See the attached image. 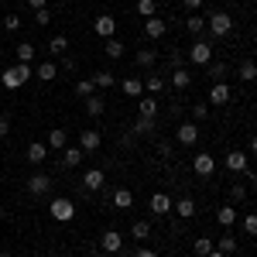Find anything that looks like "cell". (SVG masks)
I'll use <instances>...</instances> for the list:
<instances>
[{
  "mask_svg": "<svg viewBox=\"0 0 257 257\" xmlns=\"http://www.w3.org/2000/svg\"><path fill=\"white\" fill-rule=\"evenodd\" d=\"M206 257H226V254H223V250H216V247H213V250H209V254H206Z\"/></svg>",
  "mask_w": 257,
  "mask_h": 257,
  "instance_id": "f907efd6",
  "label": "cell"
},
{
  "mask_svg": "<svg viewBox=\"0 0 257 257\" xmlns=\"http://www.w3.org/2000/svg\"><path fill=\"white\" fill-rule=\"evenodd\" d=\"M192 117H196V120H206V117H209V106H206V103H196V106H192Z\"/></svg>",
  "mask_w": 257,
  "mask_h": 257,
  "instance_id": "7bdbcfd3",
  "label": "cell"
},
{
  "mask_svg": "<svg viewBox=\"0 0 257 257\" xmlns=\"http://www.w3.org/2000/svg\"><path fill=\"white\" fill-rule=\"evenodd\" d=\"M31 76H35V69H31L28 62H18V65H11V69L0 72V86H4V89H21Z\"/></svg>",
  "mask_w": 257,
  "mask_h": 257,
  "instance_id": "6da1fadb",
  "label": "cell"
},
{
  "mask_svg": "<svg viewBox=\"0 0 257 257\" xmlns=\"http://www.w3.org/2000/svg\"><path fill=\"white\" fill-rule=\"evenodd\" d=\"M99 247L106 250V254H120V247H123V237H120L117 230H106L103 240H99Z\"/></svg>",
  "mask_w": 257,
  "mask_h": 257,
  "instance_id": "7c38bea8",
  "label": "cell"
},
{
  "mask_svg": "<svg viewBox=\"0 0 257 257\" xmlns=\"http://www.w3.org/2000/svg\"><path fill=\"white\" fill-rule=\"evenodd\" d=\"M131 237H134V240H148V237H151V223H144V219H134V226H131Z\"/></svg>",
  "mask_w": 257,
  "mask_h": 257,
  "instance_id": "484cf974",
  "label": "cell"
},
{
  "mask_svg": "<svg viewBox=\"0 0 257 257\" xmlns=\"http://www.w3.org/2000/svg\"><path fill=\"white\" fill-rule=\"evenodd\" d=\"M18 62H28V65L35 62V45L31 41H21L18 45Z\"/></svg>",
  "mask_w": 257,
  "mask_h": 257,
  "instance_id": "83f0119b",
  "label": "cell"
},
{
  "mask_svg": "<svg viewBox=\"0 0 257 257\" xmlns=\"http://www.w3.org/2000/svg\"><path fill=\"white\" fill-rule=\"evenodd\" d=\"M155 11H158L155 0H138V14L141 18H155Z\"/></svg>",
  "mask_w": 257,
  "mask_h": 257,
  "instance_id": "d590c367",
  "label": "cell"
},
{
  "mask_svg": "<svg viewBox=\"0 0 257 257\" xmlns=\"http://www.w3.org/2000/svg\"><path fill=\"white\" fill-rule=\"evenodd\" d=\"M120 89H123L127 96H138V99H141V96H144V79H138V76H127Z\"/></svg>",
  "mask_w": 257,
  "mask_h": 257,
  "instance_id": "ac0fdd59",
  "label": "cell"
},
{
  "mask_svg": "<svg viewBox=\"0 0 257 257\" xmlns=\"http://www.w3.org/2000/svg\"><path fill=\"white\" fill-rule=\"evenodd\" d=\"M82 161V148H62V165L65 168H76Z\"/></svg>",
  "mask_w": 257,
  "mask_h": 257,
  "instance_id": "44dd1931",
  "label": "cell"
},
{
  "mask_svg": "<svg viewBox=\"0 0 257 257\" xmlns=\"http://www.w3.org/2000/svg\"><path fill=\"white\" fill-rule=\"evenodd\" d=\"M55 4H59V0H55Z\"/></svg>",
  "mask_w": 257,
  "mask_h": 257,
  "instance_id": "9f6ffc18",
  "label": "cell"
},
{
  "mask_svg": "<svg viewBox=\"0 0 257 257\" xmlns=\"http://www.w3.org/2000/svg\"><path fill=\"white\" fill-rule=\"evenodd\" d=\"M0 48H4V45H0Z\"/></svg>",
  "mask_w": 257,
  "mask_h": 257,
  "instance_id": "6f0895ef",
  "label": "cell"
},
{
  "mask_svg": "<svg viewBox=\"0 0 257 257\" xmlns=\"http://www.w3.org/2000/svg\"><path fill=\"white\" fill-rule=\"evenodd\" d=\"M134 131H138V134H151V131H155V120H151V117H138Z\"/></svg>",
  "mask_w": 257,
  "mask_h": 257,
  "instance_id": "ab89813d",
  "label": "cell"
},
{
  "mask_svg": "<svg viewBox=\"0 0 257 257\" xmlns=\"http://www.w3.org/2000/svg\"><path fill=\"white\" fill-rule=\"evenodd\" d=\"M144 89H148V93H161V89H165V79H161V76H151V79L144 82Z\"/></svg>",
  "mask_w": 257,
  "mask_h": 257,
  "instance_id": "60d3db41",
  "label": "cell"
},
{
  "mask_svg": "<svg viewBox=\"0 0 257 257\" xmlns=\"http://www.w3.org/2000/svg\"><path fill=\"white\" fill-rule=\"evenodd\" d=\"M189 59H192V65H209V59H213V45H209V41H196V45L189 48Z\"/></svg>",
  "mask_w": 257,
  "mask_h": 257,
  "instance_id": "277c9868",
  "label": "cell"
},
{
  "mask_svg": "<svg viewBox=\"0 0 257 257\" xmlns=\"http://www.w3.org/2000/svg\"><path fill=\"white\" fill-rule=\"evenodd\" d=\"M209 103H216V106L230 103V86H226V82H213V89H209Z\"/></svg>",
  "mask_w": 257,
  "mask_h": 257,
  "instance_id": "9a60e30c",
  "label": "cell"
},
{
  "mask_svg": "<svg viewBox=\"0 0 257 257\" xmlns=\"http://www.w3.org/2000/svg\"><path fill=\"white\" fill-rule=\"evenodd\" d=\"M76 93H79L82 99H89L93 93H96V82H93V79H79V82H76Z\"/></svg>",
  "mask_w": 257,
  "mask_h": 257,
  "instance_id": "1f68e13d",
  "label": "cell"
},
{
  "mask_svg": "<svg viewBox=\"0 0 257 257\" xmlns=\"http://www.w3.org/2000/svg\"><path fill=\"white\" fill-rule=\"evenodd\" d=\"M240 226H243L247 237H257V213H247V216L240 219Z\"/></svg>",
  "mask_w": 257,
  "mask_h": 257,
  "instance_id": "d6a6232c",
  "label": "cell"
},
{
  "mask_svg": "<svg viewBox=\"0 0 257 257\" xmlns=\"http://www.w3.org/2000/svg\"><path fill=\"white\" fill-rule=\"evenodd\" d=\"M65 131H59V127H55V131H48V141H45V144H48V151H62V148H65Z\"/></svg>",
  "mask_w": 257,
  "mask_h": 257,
  "instance_id": "603a6c76",
  "label": "cell"
},
{
  "mask_svg": "<svg viewBox=\"0 0 257 257\" xmlns=\"http://www.w3.org/2000/svg\"><path fill=\"white\" fill-rule=\"evenodd\" d=\"M0 257H11V254H7V250H4V254H0Z\"/></svg>",
  "mask_w": 257,
  "mask_h": 257,
  "instance_id": "f5cc1de1",
  "label": "cell"
},
{
  "mask_svg": "<svg viewBox=\"0 0 257 257\" xmlns=\"http://www.w3.org/2000/svg\"><path fill=\"white\" fill-rule=\"evenodd\" d=\"M65 48H69V38H65V35H52V41H48V52H52V55H62Z\"/></svg>",
  "mask_w": 257,
  "mask_h": 257,
  "instance_id": "f546056e",
  "label": "cell"
},
{
  "mask_svg": "<svg viewBox=\"0 0 257 257\" xmlns=\"http://www.w3.org/2000/svg\"><path fill=\"white\" fill-rule=\"evenodd\" d=\"M82 185H86L89 192H99V189L106 185V172H103V168H89V172H82Z\"/></svg>",
  "mask_w": 257,
  "mask_h": 257,
  "instance_id": "8992f818",
  "label": "cell"
},
{
  "mask_svg": "<svg viewBox=\"0 0 257 257\" xmlns=\"http://www.w3.org/2000/svg\"><path fill=\"white\" fill-rule=\"evenodd\" d=\"M216 250H223L226 257L237 254V237H230V233H226V237H219V247H216Z\"/></svg>",
  "mask_w": 257,
  "mask_h": 257,
  "instance_id": "836d02e7",
  "label": "cell"
},
{
  "mask_svg": "<svg viewBox=\"0 0 257 257\" xmlns=\"http://www.w3.org/2000/svg\"><path fill=\"white\" fill-rule=\"evenodd\" d=\"M202 28H206V18H202V14H189V21H185V31H189V35H199Z\"/></svg>",
  "mask_w": 257,
  "mask_h": 257,
  "instance_id": "f1b7e54d",
  "label": "cell"
},
{
  "mask_svg": "<svg viewBox=\"0 0 257 257\" xmlns=\"http://www.w3.org/2000/svg\"><path fill=\"white\" fill-rule=\"evenodd\" d=\"M48 189H52V178L48 175H31L28 178V192H31V196H45V192H48Z\"/></svg>",
  "mask_w": 257,
  "mask_h": 257,
  "instance_id": "8fae6325",
  "label": "cell"
},
{
  "mask_svg": "<svg viewBox=\"0 0 257 257\" xmlns=\"http://www.w3.org/2000/svg\"><path fill=\"white\" fill-rule=\"evenodd\" d=\"M172 86H175V89H189V86H192V72H189V69H175V72H172Z\"/></svg>",
  "mask_w": 257,
  "mask_h": 257,
  "instance_id": "7402d4cb",
  "label": "cell"
},
{
  "mask_svg": "<svg viewBox=\"0 0 257 257\" xmlns=\"http://www.w3.org/2000/svg\"><path fill=\"white\" fill-rule=\"evenodd\" d=\"M250 151H254V158H257V138H254V141H250Z\"/></svg>",
  "mask_w": 257,
  "mask_h": 257,
  "instance_id": "816d5d0a",
  "label": "cell"
},
{
  "mask_svg": "<svg viewBox=\"0 0 257 257\" xmlns=\"http://www.w3.org/2000/svg\"><path fill=\"white\" fill-rule=\"evenodd\" d=\"M226 168L230 172H247V151H230L226 155Z\"/></svg>",
  "mask_w": 257,
  "mask_h": 257,
  "instance_id": "e0dca14e",
  "label": "cell"
},
{
  "mask_svg": "<svg viewBox=\"0 0 257 257\" xmlns=\"http://www.w3.org/2000/svg\"><path fill=\"white\" fill-rule=\"evenodd\" d=\"M0 219H4V209H0Z\"/></svg>",
  "mask_w": 257,
  "mask_h": 257,
  "instance_id": "11a10c76",
  "label": "cell"
},
{
  "mask_svg": "<svg viewBox=\"0 0 257 257\" xmlns=\"http://www.w3.org/2000/svg\"><path fill=\"white\" fill-rule=\"evenodd\" d=\"M48 21H52V11H48V7L35 11V24H48Z\"/></svg>",
  "mask_w": 257,
  "mask_h": 257,
  "instance_id": "ee69618b",
  "label": "cell"
},
{
  "mask_svg": "<svg viewBox=\"0 0 257 257\" xmlns=\"http://www.w3.org/2000/svg\"><path fill=\"white\" fill-rule=\"evenodd\" d=\"M192 250H196L199 257H206V254H209V250H213V240H209V237H199L196 243H192Z\"/></svg>",
  "mask_w": 257,
  "mask_h": 257,
  "instance_id": "74e56055",
  "label": "cell"
},
{
  "mask_svg": "<svg viewBox=\"0 0 257 257\" xmlns=\"http://www.w3.org/2000/svg\"><path fill=\"white\" fill-rule=\"evenodd\" d=\"M93 82H96V89H110L113 86V76L110 72H93Z\"/></svg>",
  "mask_w": 257,
  "mask_h": 257,
  "instance_id": "f35d334b",
  "label": "cell"
},
{
  "mask_svg": "<svg viewBox=\"0 0 257 257\" xmlns=\"http://www.w3.org/2000/svg\"><path fill=\"white\" fill-rule=\"evenodd\" d=\"M175 213H178L182 219H192V216H196V202H192L189 196H185V199H178V202H175Z\"/></svg>",
  "mask_w": 257,
  "mask_h": 257,
  "instance_id": "cb8c5ba5",
  "label": "cell"
},
{
  "mask_svg": "<svg viewBox=\"0 0 257 257\" xmlns=\"http://www.w3.org/2000/svg\"><path fill=\"white\" fill-rule=\"evenodd\" d=\"M55 76H59V65L55 62H41L38 69H35V79H41V82H52Z\"/></svg>",
  "mask_w": 257,
  "mask_h": 257,
  "instance_id": "d6986e66",
  "label": "cell"
},
{
  "mask_svg": "<svg viewBox=\"0 0 257 257\" xmlns=\"http://www.w3.org/2000/svg\"><path fill=\"white\" fill-rule=\"evenodd\" d=\"M206 28H209L216 38H223V35H230L233 18H230V14H223V11H216V14H209V18H206Z\"/></svg>",
  "mask_w": 257,
  "mask_h": 257,
  "instance_id": "7a4b0ae2",
  "label": "cell"
},
{
  "mask_svg": "<svg viewBox=\"0 0 257 257\" xmlns=\"http://www.w3.org/2000/svg\"><path fill=\"white\" fill-rule=\"evenodd\" d=\"M138 257H158V250H148L144 247V250H138Z\"/></svg>",
  "mask_w": 257,
  "mask_h": 257,
  "instance_id": "681fc988",
  "label": "cell"
},
{
  "mask_svg": "<svg viewBox=\"0 0 257 257\" xmlns=\"http://www.w3.org/2000/svg\"><path fill=\"white\" fill-rule=\"evenodd\" d=\"M93 31H96L99 38H113V31H117V21L110 18V14H99V18L93 21Z\"/></svg>",
  "mask_w": 257,
  "mask_h": 257,
  "instance_id": "ba28073f",
  "label": "cell"
},
{
  "mask_svg": "<svg viewBox=\"0 0 257 257\" xmlns=\"http://www.w3.org/2000/svg\"><path fill=\"white\" fill-rule=\"evenodd\" d=\"M131 202H134V192H131V189H117V192H113V206H117V209H127Z\"/></svg>",
  "mask_w": 257,
  "mask_h": 257,
  "instance_id": "4316f807",
  "label": "cell"
},
{
  "mask_svg": "<svg viewBox=\"0 0 257 257\" xmlns=\"http://www.w3.org/2000/svg\"><path fill=\"white\" fill-rule=\"evenodd\" d=\"M230 199H233V202H243V199H247V189H243V185H233V189H230Z\"/></svg>",
  "mask_w": 257,
  "mask_h": 257,
  "instance_id": "f6af8a7d",
  "label": "cell"
},
{
  "mask_svg": "<svg viewBox=\"0 0 257 257\" xmlns=\"http://www.w3.org/2000/svg\"><path fill=\"white\" fill-rule=\"evenodd\" d=\"M182 4H185V11H189V14H196L199 7H202V0H182Z\"/></svg>",
  "mask_w": 257,
  "mask_h": 257,
  "instance_id": "bcb514c9",
  "label": "cell"
},
{
  "mask_svg": "<svg viewBox=\"0 0 257 257\" xmlns=\"http://www.w3.org/2000/svg\"><path fill=\"white\" fill-rule=\"evenodd\" d=\"M45 158H48V144H41V141H31V144H28V161H31V165H41Z\"/></svg>",
  "mask_w": 257,
  "mask_h": 257,
  "instance_id": "5bb4252c",
  "label": "cell"
},
{
  "mask_svg": "<svg viewBox=\"0 0 257 257\" xmlns=\"http://www.w3.org/2000/svg\"><path fill=\"white\" fill-rule=\"evenodd\" d=\"M165 31H168V21L158 18V14L144 21V35H148V38H165Z\"/></svg>",
  "mask_w": 257,
  "mask_h": 257,
  "instance_id": "9c48e42d",
  "label": "cell"
},
{
  "mask_svg": "<svg viewBox=\"0 0 257 257\" xmlns=\"http://www.w3.org/2000/svg\"><path fill=\"white\" fill-rule=\"evenodd\" d=\"M7 134H11V120L0 117V138H7Z\"/></svg>",
  "mask_w": 257,
  "mask_h": 257,
  "instance_id": "7dc6e473",
  "label": "cell"
},
{
  "mask_svg": "<svg viewBox=\"0 0 257 257\" xmlns=\"http://www.w3.org/2000/svg\"><path fill=\"white\" fill-rule=\"evenodd\" d=\"M28 7H35V11H41V7H48V0H28Z\"/></svg>",
  "mask_w": 257,
  "mask_h": 257,
  "instance_id": "c3c4849f",
  "label": "cell"
},
{
  "mask_svg": "<svg viewBox=\"0 0 257 257\" xmlns=\"http://www.w3.org/2000/svg\"><path fill=\"white\" fill-rule=\"evenodd\" d=\"M4 28H7V31H21V18L18 14H7V18H4Z\"/></svg>",
  "mask_w": 257,
  "mask_h": 257,
  "instance_id": "b9f144b4",
  "label": "cell"
},
{
  "mask_svg": "<svg viewBox=\"0 0 257 257\" xmlns=\"http://www.w3.org/2000/svg\"><path fill=\"white\" fill-rule=\"evenodd\" d=\"M99 144H103L99 131H79V148L82 151H99Z\"/></svg>",
  "mask_w": 257,
  "mask_h": 257,
  "instance_id": "4fadbf2b",
  "label": "cell"
},
{
  "mask_svg": "<svg viewBox=\"0 0 257 257\" xmlns=\"http://www.w3.org/2000/svg\"><path fill=\"white\" fill-rule=\"evenodd\" d=\"M155 59H158V55H155L151 48H141V52H138V65H144V69H151V65H155Z\"/></svg>",
  "mask_w": 257,
  "mask_h": 257,
  "instance_id": "8d00e7d4",
  "label": "cell"
},
{
  "mask_svg": "<svg viewBox=\"0 0 257 257\" xmlns=\"http://www.w3.org/2000/svg\"><path fill=\"white\" fill-rule=\"evenodd\" d=\"M138 113L155 120V117H158V99H155V96H141L138 99Z\"/></svg>",
  "mask_w": 257,
  "mask_h": 257,
  "instance_id": "2e32d148",
  "label": "cell"
},
{
  "mask_svg": "<svg viewBox=\"0 0 257 257\" xmlns=\"http://www.w3.org/2000/svg\"><path fill=\"white\" fill-rule=\"evenodd\" d=\"M240 79H243V82H254L257 79V62H243V65H240Z\"/></svg>",
  "mask_w": 257,
  "mask_h": 257,
  "instance_id": "e575fe53",
  "label": "cell"
},
{
  "mask_svg": "<svg viewBox=\"0 0 257 257\" xmlns=\"http://www.w3.org/2000/svg\"><path fill=\"white\" fill-rule=\"evenodd\" d=\"M216 219H219V226H233V223H237V209H233V206H219Z\"/></svg>",
  "mask_w": 257,
  "mask_h": 257,
  "instance_id": "d4e9b609",
  "label": "cell"
},
{
  "mask_svg": "<svg viewBox=\"0 0 257 257\" xmlns=\"http://www.w3.org/2000/svg\"><path fill=\"white\" fill-rule=\"evenodd\" d=\"M103 110H106V99H103V96L93 93V96L86 99V113H89V117H103Z\"/></svg>",
  "mask_w": 257,
  "mask_h": 257,
  "instance_id": "ffe728a7",
  "label": "cell"
},
{
  "mask_svg": "<svg viewBox=\"0 0 257 257\" xmlns=\"http://www.w3.org/2000/svg\"><path fill=\"white\" fill-rule=\"evenodd\" d=\"M175 141H178V144H185V148H192V144L199 141V127H196V123H178Z\"/></svg>",
  "mask_w": 257,
  "mask_h": 257,
  "instance_id": "52a82bcc",
  "label": "cell"
},
{
  "mask_svg": "<svg viewBox=\"0 0 257 257\" xmlns=\"http://www.w3.org/2000/svg\"><path fill=\"white\" fill-rule=\"evenodd\" d=\"M192 172H196V175H202V178H209L213 172H216V158H213V155H206V151H202V155H196V158H192Z\"/></svg>",
  "mask_w": 257,
  "mask_h": 257,
  "instance_id": "5b68a950",
  "label": "cell"
},
{
  "mask_svg": "<svg viewBox=\"0 0 257 257\" xmlns=\"http://www.w3.org/2000/svg\"><path fill=\"white\" fill-rule=\"evenodd\" d=\"M254 192H257V178H254Z\"/></svg>",
  "mask_w": 257,
  "mask_h": 257,
  "instance_id": "db71d44e",
  "label": "cell"
},
{
  "mask_svg": "<svg viewBox=\"0 0 257 257\" xmlns=\"http://www.w3.org/2000/svg\"><path fill=\"white\" fill-rule=\"evenodd\" d=\"M103 52H106L110 59H120V55H123V41H117V38H106V45H103Z\"/></svg>",
  "mask_w": 257,
  "mask_h": 257,
  "instance_id": "4dcf8cb0",
  "label": "cell"
},
{
  "mask_svg": "<svg viewBox=\"0 0 257 257\" xmlns=\"http://www.w3.org/2000/svg\"><path fill=\"white\" fill-rule=\"evenodd\" d=\"M52 219L55 223H69V219L76 216V206H72V199H52Z\"/></svg>",
  "mask_w": 257,
  "mask_h": 257,
  "instance_id": "3957f363",
  "label": "cell"
},
{
  "mask_svg": "<svg viewBox=\"0 0 257 257\" xmlns=\"http://www.w3.org/2000/svg\"><path fill=\"white\" fill-rule=\"evenodd\" d=\"M172 209H175V202L165 196V192H155V196H151V213H155V216H168Z\"/></svg>",
  "mask_w": 257,
  "mask_h": 257,
  "instance_id": "30bf717a",
  "label": "cell"
}]
</instances>
